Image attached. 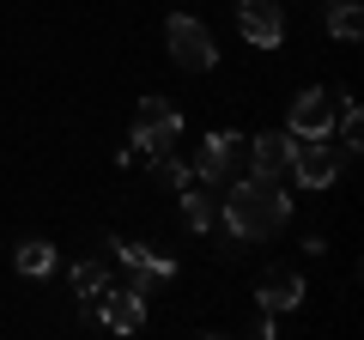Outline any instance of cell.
<instances>
[{"mask_svg": "<svg viewBox=\"0 0 364 340\" xmlns=\"http://www.w3.org/2000/svg\"><path fill=\"white\" fill-rule=\"evenodd\" d=\"M291 219V195L279 188V176H243V183H231V195H225V231L243 237V243H255V237H273L279 225Z\"/></svg>", "mask_w": 364, "mask_h": 340, "instance_id": "6da1fadb", "label": "cell"}, {"mask_svg": "<svg viewBox=\"0 0 364 340\" xmlns=\"http://www.w3.org/2000/svg\"><path fill=\"white\" fill-rule=\"evenodd\" d=\"M176 140H182V110L170 104V97H146V104H134V152L158 158V152H170Z\"/></svg>", "mask_w": 364, "mask_h": 340, "instance_id": "7a4b0ae2", "label": "cell"}, {"mask_svg": "<svg viewBox=\"0 0 364 340\" xmlns=\"http://www.w3.org/2000/svg\"><path fill=\"white\" fill-rule=\"evenodd\" d=\"M352 158H358L352 146H340V152H334L328 140H298V146H291V170H298L304 188H334L340 170H346Z\"/></svg>", "mask_w": 364, "mask_h": 340, "instance_id": "3957f363", "label": "cell"}, {"mask_svg": "<svg viewBox=\"0 0 364 340\" xmlns=\"http://www.w3.org/2000/svg\"><path fill=\"white\" fill-rule=\"evenodd\" d=\"M164 43H170V61L188 67V73H207V67H213V37H207V25H200V18L176 13V18L164 25Z\"/></svg>", "mask_w": 364, "mask_h": 340, "instance_id": "277c9868", "label": "cell"}, {"mask_svg": "<svg viewBox=\"0 0 364 340\" xmlns=\"http://www.w3.org/2000/svg\"><path fill=\"white\" fill-rule=\"evenodd\" d=\"M109 249H116V262L128 267V292H140V298H152V286H164V280L176 274V262H164V255L146 249V243H122V237H109Z\"/></svg>", "mask_w": 364, "mask_h": 340, "instance_id": "5b68a950", "label": "cell"}, {"mask_svg": "<svg viewBox=\"0 0 364 340\" xmlns=\"http://www.w3.org/2000/svg\"><path fill=\"white\" fill-rule=\"evenodd\" d=\"M291 140H334V97L322 92V85H310V92L291 97V122H286Z\"/></svg>", "mask_w": 364, "mask_h": 340, "instance_id": "8992f818", "label": "cell"}, {"mask_svg": "<svg viewBox=\"0 0 364 340\" xmlns=\"http://www.w3.org/2000/svg\"><path fill=\"white\" fill-rule=\"evenodd\" d=\"M237 31H243V43H255V49H279V37H286L279 0H243V6H237Z\"/></svg>", "mask_w": 364, "mask_h": 340, "instance_id": "52a82bcc", "label": "cell"}, {"mask_svg": "<svg viewBox=\"0 0 364 340\" xmlns=\"http://www.w3.org/2000/svg\"><path fill=\"white\" fill-rule=\"evenodd\" d=\"M91 322H104L109 334H140V328H146V298H140V292H128V286H109Z\"/></svg>", "mask_w": 364, "mask_h": 340, "instance_id": "ba28073f", "label": "cell"}, {"mask_svg": "<svg viewBox=\"0 0 364 340\" xmlns=\"http://www.w3.org/2000/svg\"><path fill=\"white\" fill-rule=\"evenodd\" d=\"M255 298H261V310H267V316L298 310V304H304V274H298V267H267Z\"/></svg>", "mask_w": 364, "mask_h": 340, "instance_id": "9c48e42d", "label": "cell"}, {"mask_svg": "<svg viewBox=\"0 0 364 340\" xmlns=\"http://www.w3.org/2000/svg\"><path fill=\"white\" fill-rule=\"evenodd\" d=\"M237 152H243L237 134H207V146H200V158H195V176H200V183H225Z\"/></svg>", "mask_w": 364, "mask_h": 340, "instance_id": "30bf717a", "label": "cell"}, {"mask_svg": "<svg viewBox=\"0 0 364 340\" xmlns=\"http://www.w3.org/2000/svg\"><path fill=\"white\" fill-rule=\"evenodd\" d=\"M291 134H255V140H249V164L261 170V176H279V170L291 164Z\"/></svg>", "mask_w": 364, "mask_h": 340, "instance_id": "8fae6325", "label": "cell"}, {"mask_svg": "<svg viewBox=\"0 0 364 340\" xmlns=\"http://www.w3.org/2000/svg\"><path fill=\"white\" fill-rule=\"evenodd\" d=\"M322 25H328V37L358 43V31H364V6H358V0H328V6H322Z\"/></svg>", "mask_w": 364, "mask_h": 340, "instance_id": "7c38bea8", "label": "cell"}, {"mask_svg": "<svg viewBox=\"0 0 364 340\" xmlns=\"http://www.w3.org/2000/svg\"><path fill=\"white\" fill-rule=\"evenodd\" d=\"M73 292L85 298V310L97 316V304H104V292H109V267H97V262H79V267H73Z\"/></svg>", "mask_w": 364, "mask_h": 340, "instance_id": "4fadbf2b", "label": "cell"}, {"mask_svg": "<svg viewBox=\"0 0 364 340\" xmlns=\"http://www.w3.org/2000/svg\"><path fill=\"white\" fill-rule=\"evenodd\" d=\"M13 267H18L25 280H43V274H55V243H43V237H31V243H18Z\"/></svg>", "mask_w": 364, "mask_h": 340, "instance_id": "5bb4252c", "label": "cell"}, {"mask_svg": "<svg viewBox=\"0 0 364 340\" xmlns=\"http://www.w3.org/2000/svg\"><path fill=\"white\" fill-rule=\"evenodd\" d=\"M213 219H219V213H213V195L182 188V225H188V231H213Z\"/></svg>", "mask_w": 364, "mask_h": 340, "instance_id": "9a60e30c", "label": "cell"}, {"mask_svg": "<svg viewBox=\"0 0 364 340\" xmlns=\"http://www.w3.org/2000/svg\"><path fill=\"white\" fill-rule=\"evenodd\" d=\"M152 170H158V183H170V188H188V183H195V170L176 164L170 152H158V158H152Z\"/></svg>", "mask_w": 364, "mask_h": 340, "instance_id": "2e32d148", "label": "cell"}]
</instances>
